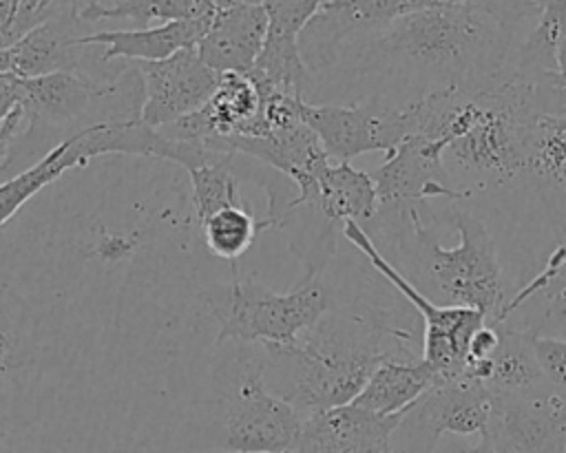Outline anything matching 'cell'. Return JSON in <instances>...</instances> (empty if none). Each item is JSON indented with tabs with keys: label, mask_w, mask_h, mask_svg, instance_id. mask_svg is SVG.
Wrapping results in <instances>:
<instances>
[{
	"label": "cell",
	"mask_w": 566,
	"mask_h": 453,
	"mask_svg": "<svg viewBox=\"0 0 566 453\" xmlns=\"http://www.w3.org/2000/svg\"><path fill=\"white\" fill-rule=\"evenodd\" d=\"M263 382L301 418L349 404L385 360L422 358L413 327L382 312H327L290 345H261Z\"/></svg>",
	"instance_id": "obj_1"
},
{
	"label": "cell",
	"mask_w": 566,
	"mask_h": 453,
	"mask_svg": "<svg viewBox=\"0 0 566 453\" xmlns=\"http://www.w3.org/2000/svg\"><path fill=\"white\" fill-rule=\"evenodd\" d=\"M511 35V29L482 11L429 4L363 38L360 69L385 66L427 77L436 86L475 91L513 71Z\"/></svg>",
	"instance_id": "obj_2"
},
{
	"label": "cell",
	"mask_w": 566,
	"mask_h": 453,
	"mask_svg": "<svg viewBox=\"0 0 566 453\" xmlns=\"http://www.w3.org/2000/svg\"><path fill=\"white\" fill-rule=\"evenodd\" d=\"M429 206L418 203L405 212L413 250L420 254L431 285L447 305L480 309L486 320L504 305L502 267L495 241L484 221L467 210H453L451 221L460 232L455 247H442L427 230Z\"/></svg>",
	"instance_id": "obj_3"
},
{
	"label": "cell",
	"mask_w": 566,
	"mask_h": 453,
	"mask_svg": "<svg viewBox=\"0 0 566 453\" xmlns=\"http://www.w3.org/2000/svg\"><path fill=\"white\" fill-rule=\"evenodd\" d=\"M206 303L219 323L217 343L290 345L329 312L332 296L318 278L276 294L254 278L234 274L228 285L206 292Z\"/></svg>",
	"instance_id": "obj_4"
},
{
	"label": "cell",
	"mask_w": 566,
	"mask_h": 453,
	"mask_svg": "<svg viewBox=\"0 0 566 453\" xmlns=\"http://www.w3.org/2000/svg\"><path fill=\"white\" fill-rule=\"evenodd\" d=\"M217 451L287 453L294 449L303 418L268 391L263 358L243 354L226 369Z\"/></svg>",
	"instance_id": "obj_5"
},
{
	"label": "cell",
	"mask_w": 566,
	"mask_h": 453,
	"mask_svg": "<svg viewBox=\"0 0 566 453\" xmlns=\"http://www.w3.org/2000/svg\"><path fill=\"white\" fill-rule=\"evenodd\" d=\"M345 239L363 252V256L371 263V267L420 314L424 320L422 331V360H427L436 380L440 378H460L464 376L469 360V340L480 325L486 323V314L471 307L460 305H436L427 294H422L400 270L382 256L378 245L365 232V228L356 221H347L340 225Z\"/></svg>",
	"instance_id": "obj_6"
},
{
	"label": "cell",
	"mask_w": 566,
	"mask_h": 453,
	"mask_svg": "<svg viewBox=\"0 0 566 453\" xmlns=\"http://www.w3.org/2000/svg\"><path fill=\"white\" fill-rule=\"evenodd\" d=\"M301 119L316 133L334 161H349L365 152L389 155L418 130L413 102L391 106L380 99L365 104H301Z\"/></svg>",
	"instance_id": "obj_7"
},
{
	"label": "cell",
	"mask_w": 566,
	"mask_h": 453,
	"mask_svg": "<svg viewBox=\"0 0 566 453\" xmlns=\"http://www.w3.org/2000/svg\"><path fill=\"white\" fill-rule=\"evenodd\" d=\"M493 396L469 378L436 380L405 413L396 433H405L407 449L400 453H436L440 438H471L489 431Z\"/></svg>",
	"instance_id": "obj_8"
},
{
	"label": "cell",
	"mask_w": 566,
	"mask_h": 453,
	"mask_svg": "<svg viewBox=\"0 0 566 453\" xmlns=\"http://www.w3.org/2000/svg\"><path fill=\"white\" fill-rule=\"evenodd\" d=\"M444 144L422 135L407 137L385 161L369 172L376 183V217H400L409 208L429 199H467L471 190H460L444 166Z\"/></svg>",
	"instance_id": "obj_9"
},
{
	"label": "cell",
	"mask_w": 566,
	"mask_h": 453,
	"mask_svg": "<svg viewBox=\"0 0 566 453\" xmlns=\"http://www.w3.org/2000/svg\"><path fill=\"white\" fill-rule=\"evenodd\" d=\"M144 84L139 119L150 128H164L199 110L214 93L219 73L197 53V46L184 49L159 62H135Z\"/></svg>",
	"instance_id": "obj_10"
},
{
	"label": "cell",
	"mask_w": 566,
	"mask_h": 453,
	"mask_svg": "<svg viewBox=\"0 0 566 453\" xmlns=\"http://www.w3.org/2000/svg\"><path fill=\"white\" fill-rule=\"evenodd\" d=\"M486 435L497 453H564L566 393L546 389L493 398Z\"/></svg>",
	"instance_id": "obj_11"
},
{
	"label": "cell",
	"mask_w": 566,
	"mask_h": 453,
	"mask_svg": "<svg viewBox=\"0 0 566 453\" xmlns=\"http://www.w3.org/2000/svg\"><path fill=\"white\" fill-rule=\"evenodd\" d=\"M400 420L354 402L316 411L303 418L292 453H387Z\"/></svg>",
	"instance_id": "obj_12"
},
{
	"label": "cell",
	"mask_w": 566,
	"mask_h": 453,
	"mask_svg": "<svg viewBox=\"0 0 566 453\" xmlns=\"http://www.w3.org/2000/svg\"><path fill=\"white\" fill-rule=\"evenodd\" d=\"M122 77L102 82L88 73L57 71L20 80V106L31 128H55L82 119L91 106L119 95Z\"/></svg>",
	"instance_id": "obj_13"
},
{
	"label": "cell",
	"mask_w": 566,
	"mask_h": 453,
	"mask_svg": "<svg viewBox=\"0 0 566 453\" xmlns=\"http://www.w3.org/2000/svg\"><path fill=\"white\" fill-rule=\"evenodd\" d=\"M88 22L80 13H60L24 33L15 44L0 51V71L20 80L57 71L80 73L82 38Z\"/></svg>",
	"instance_id": "obj_14"
},
{
	"label": "cell",
	"mask_w": 566,
	"mask_h": 453,
	"mask_svg": "<svg viewBox=\"0 0 566 453\" xmlns=\"http://www.w3.org/2000/svg\"><path fill=\"white\" fill-rule=\"evenodd\" d=\"M268 13L263 4L217 7L197 53L212 71L250 73L263 51Z\"/></svg>",
	"instance_id": "obj_15"
},
{
	"label": "cell",
	"mask_w": 566,
	"mask_h": 453,
	"mask_svg": "<svg viewBox=\"0 0 566 453\" xmlns=\"http://www.w3.org/2000/svg\"><path fill=\"white\" fill-rule=\"evenodd\" d=\"M500 327V343L484 360H469L464 376L482 382L493 398L526 396L551 389L535 362L531 334L495 323Z\"/></svg>",
	"instance_id": "obj_16"
},
{
	"label": "cell",
	"mask_w": 566,
	"mask_h": 453,
	"mask_svg": "<svg viewBox=\"0 0 566 453\" xmlns=\"http://www.w3.org/2000/svg\"><path fill=\"white\" fill-rule=\"evenodd\" d=\"M210 20H179L146 29L93 31L82 38V46H104V64L119 57L133 62H159L184 49L197 46L208 31Z\"/></svg>",
	"instance_id": "obj_17"
},
{
	"label": "cell",
	"mask_w": 566,
	"mask_h": 453,
	"mask_svg": "<svg viewBox=\"0 0 566 453\" xmlns=\"http://www.w3.org/2000/svg\"><path fill=\"white\" fill-rule=\"evenodd\" d=\"M329 225L356 221L367 225L378 212L376 183L369 172L354 168L349 161H329L316 181L312 208Z\"/></svg>",
	"instance_id": "obj_18"
},
{
	"label": "cell",
	"mask_w": 566,
	"mask_h": 453,
	"mask_svg": "<svg viewBox=\"0 0 566 453\" xmlns=\"http://www.w3.org/2000/svg\"><path fill=\"white\" fill-rule=\"evenodd\" d=\"M436 378L433 367L422 358L411 362L385 360L374 369L352 402L380 415L405 413L436 382Z\"/></svg>",
	"instance_id": "obj_19"
},
{
	"label": "cell",
	"mask_w": 566,
	"mask_h": 453,
	"mask_svg": "<svg viewBox=\"0 0 566 453\" xmlns=\"http://www.w3.org/2000/svg\"><path fill=\"white\" fill-rule=\"evenodd\" d=\"M535 309L539 323L533 334H542L544 327H553L555 336H566V241L559 243L546 265L535 278H531L511 301H504L502 309L489 318L491 323H502L511 314Z\"/></svg>",
	"instance_id": "obj_20"
},
{
	"label": "cell",
	"mask_w": 566,
	"mask_h": 453,
	"mask_svg": "<svg viewBox=\"0 0 566 453\" xmlns=\"http://www.w3.org/2000/svg\"><path fill=\"white\" fill-rule=\"evenodd\" d=\"M212 15L214 0H119L115 4L91 2L80 11V18L88 24L99 20H133L139 24V29H146L153 20H210Z\"/></svg>",
	"instance_id": "obj_21"
},
{
	"label": "cell",
	"mask_w": 566,
	"mask_h": 453,
	"mask_svg": "<svg viewBox=\"0 0 566 453\" xmlns=\"http://www.w3.org/2000/svg\"><path fill=\"white\" fill-rule=\"evenodd\" d=\"M86 159L82 157L75 135H69L55 148H51L42 161L31 166L29 170L20 172L15 179L0 186V225L40 188L55 181L60 175L75 166H84Z\"/></svg>",
	"instance_id": "obj_22"
},
{
	"label": "cell",
	"mask_w": 566,
	"mask_h": 453,
	"mask_svg": "<svg viewBox=\"0 0 566 453\" xmlns=\"http://www.w3.org/2000/svg\"><path fill=\"white\" fill-rule=\"evenodd\" d=\"M535 24L515 51V71H555L557 44L566 31V0H533Z\"/></svg>",
	"instance_id": "obj_23"
},
{
	"label": "cell",
	"mask_w": 566,
	"mask_h": 453,
	"mask_svg": "<svg viewBox=\"0 0 566 453\" xmlns=\"http://www.w3.org/2000/svg\"><path fill=\"white\" fill-rule=\"evenodd\" d=\"M199 225L206 247L214 256L228 261H237L239 256H243L256 241V236L270 228L265 219H256L243 206H226L206 217Z\"/></svg>",
	"instance_id": "obj_24"
},
{
	"label": "cell",
	"mask_w": 566,
	"mask_h": 453,
	"mask_svg": "<svg viewBox=\"0 0 566 453\" xmlns=\"http://www.w3.org/2000/svg\"><path fill=\"white\" fill-rule=\"evenodd\" d=\"M234 157L237 155L219 152L210 161L188 168L192 183V206L199 223L226 206H243L239 179L232 172Z\"/></svg>",
	"instance_id": "obj_25"
},
{
	"label": "cell",
	"mask_w": 566,
	"mask_h": 453,
	"mask_svg": "<svg viewBox=\"0 0 566 453\" xmlns=\"http://www.w3.org/2000/svg\"><path fill=\"white\" fill-rule=\"evenodd\" d=\"M528 170L551 186L566 190V119L542 115L528 148Z\"/></svg>",
	"instance_id": "obj_26"
},
{
	"label": "cell",
	"mask_w": 566,
	"mask_h": 453,
	"mask_svg": "<svg viewBox=\"0 0 566 453\" xmlns=\"http://www.w3.org/2000/svg\"><path fill=\"white\" fill-rule=\"evenodd\" d=\"M329 0H265L268 35L298 40L305 24L327 4Z\"/></svg>",
	"instance_id": "obj_27"
},
{
	"label": "cell",
	"mask_w": 566,
	"mask_h": 453,
	"mask_svg": "<svg viewBox=\"0 0 566 453\" xmlns=\"http://www.w3.org/2000/svg\"><path fill=\"white\" fill-rule=\"evenodd\" d=\"M535 362L555 391H566V336L555 334H531Z\"/></svg>",
	"instance_id": "obj_28"
},
{
	"label": "cell",
	"mask_w": 566,
	"mask_h": 453,
	"mask_svg": "<svg viewBox=\"0 0 566 453\" xmlns=\"http://www.w3.org/2000/svg\"><path fill=\"white\" fill-rule=\"evenodd\" d=\"M433 4H447V7H467L482 11L491 18H495L506 29L515 31V27L522 20L535 18L533 0H433Z\"/></svg>",
	"instance_id": "obj_29"
},
{
	"label": "cell",
	"mask_w": 566,
	"mask_h": 453,
	"mask_svg": "<svg viewBox=\"0 0 566 453\" xmlns=\"http://www.w3.org/2000/svg\"><path fill=\"white\" fill-rule=\"evenodd\" d=\"M84 9V0H20L13 35L15 42L29 33L33 27L42 24L44 20L60 15V13H80Z\"/></svg>",
	"instance_id": "obj_30"
},
{
	"label": "cell",
	"mask_w": 566,
	"mask_h": 453,
	"mask_svg": "<svg viewBox=\"0 0 566 453\" xmlns=\"http://www.w3.org/2000/svg\"><path fill=\"white\" fill-rule=\"evenodd\" d=\"M500 343V327L495 323H484L475 329V334L469 340V360H484L489 358ZM467 360V362H469Z\"/></svg>",
	"instance_id": "obj_31"
},
{
	"label": "cell",
	"mask_w": 566,
	"mask_h": 453,
	"mask_svg": "<svg viewBox=\"0 0 566 453\" xmlns=\"http://www.w3.org/2000/svg\"><path fill=\"white\" fill-rule=\"evenodd\" d=\"M20 104V77L0 71V126Z\"/></svg>",
	"instance_id": "obj_32"
},
{
	"label": "cell",
	"mask_w": 566,
	"mask_h": 453,
	"mask_svg": "<svg viewBox=\"0 0 566 453\" xmlns=\"http://www.w3.org/2000/svg\"><path fill=\"white\" fill-rule=\"evenodd\" d=\"M20 0H0V51L15 44L13 22L18 13Z\"/></svg>",
	"instance_id": "obj_33"
},
{
	"label": "cell",
	"mask_w": 566,
	"mask_h": 453,
	"mask_svg": "<svg viewBox=\"0 0 566 453\" xmlns=\"http://www.w3.org/2000/svg\"><path fill=\"white\" fill-rule=\"evenodd\" d=\"M451 453H497V451H495L493 442L489 440V435L484 433V435H480V440H478V442H471V444H458V446H453V451H451Z\"/></svg>",
	"instance_id": "obj_34"
},
{
	"label": "cell",
	"mask_w": 566,
	"mask_h": 453,
	"mask_svg": "<svg viewBox=\"0 0 566 453\" xmlns=\"http://www.w3.org/2000/svg\"><path fill=\"white\" fill-rule=\"evenodd\" d=\"M555 71L566 80V31H564V35L559 38V44H557V69Z\"/></svg>",
	"instance_id": "obj_35"
},
{
	"label": "cell",
	"mask_w": 566,
	"mask_h": 453,
	"mask_svg": "<svg viewBox=\"0 0 566 453\" xmlns=\"http://www.w3.org/2000/svg\"><path fill=\"white\" fill-rule=\"evenodd\" d=\"M265 0H214V9L217 7H230V4H263Z\"/></svg>",
	"instance_id": "obj_36"
},
{
	"label": "cell",
	"mask_w": 566,
	"mask_h": 453,
	"mask_svg": "<svg viewBox=\"0 0 566 453\" xmlns=\"http://www.w3.org/2000/svg\"><path fill=\"white\" fill-rule=\"evenodd\" d=\"M387 453H396V451H387Z\"/></svg>",
	"instance_id": "obj_37"
},
{
	"label": "cell",
	"mask_w": 566,
	"mask_h": 453,
	"mask_svg": "<svg viewBox=\"0 0 566 453\" xmlns=\"http://www.w3.org/2000/svg\"><path fill=\"white\" fill-rule=\"evenodd\" d=\"M431 2H433V0H431Z\"/></svg>",
	"instance_id": "obj_38"
},
{
	"label": "cell",
	"mask_w": 566,
	"mask_h": 453,
	"mask_svg": "<svg viewBox=\"0 0 566 453\" xmlns=\"http://www.w3.org/2000/svg\"><path fill=\"white\" fill-rule=\"evenodd\" d=\"M564 453H566V451H564Z\"/></svg>",
	"instance_id": "obj_39"
}]
</instances>
